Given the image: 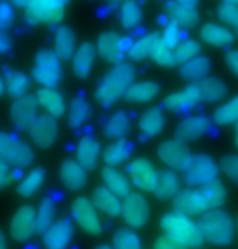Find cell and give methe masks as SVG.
Instances as JSON below:
<instances>
[{
	"label": "cell",
	"instance_id": "1",
	"mask_svg": "<svg viewBox=\"0 0 238 249\" xmlns=\"http://www.w3.org/2000/svg\"><path fill=\"white\" fill-rule=\"evenodd\" d=\"M227 191L223 182L212 181L204 186L193 187V189H181L180 194L173 199V210L181 212L189 217L202 215L219 209L225 202Z\"/></svg>",
	"mask_w": 238,
	"mask_h": 249
},
{
	"label": "cell",
	"instance_id": "2",
	"mask_svg": "<svg viewBox=\"0 0 238 249\" xmlns=\"http://www.w3.org/2000/svg\"><path fill=\"white\" fill-rule=\"evenodd\" d=\"M134 65L130 62H116L108 73L98 82L95 98L101 107H111L124 98L128 88L134 83Z\"/></svg>",
	"mask_w": 238,
	"mask_h": 249
},
{
	"label": "cell",
	"instance_id": "3",
	"mask_svg": "<svg viewBox=\"0 0 238 249\" xmlns=\"http://www.w3.org/2000/svg\"><path fill=\"white\" fill-rule=\"evenodd\" d=\"M163 236L175 241L176 244L186 249L199 248L204 243V236L201 233L198 222H194L189 215H184L176 210L166 212L160 220Z\"/></svg>",
	"mask_w": 238,
	"mask_h": 249
},
{
	"label": "cell",
	"instance_id": "4",
	"mask_svg": "<svg viewBox=\"0 0 238 249\" xmlns=\"http://www.w3.org/2000/svg\"><path fill=\"white\" fill-rule=\"evenodd\" d=\"M198 225L204 241H209L214 246H228L235 239V222L225 210L214 209L202 213Z\"/></svg>",
	"mask_w": 238,
	"mask_h": 249
},
{
	"label": "cell",
	"instance_id": "5",
	"mask_svg": "<svg viewBox=\"0 0 238 249\" xmlns=\"http://www.w3.org/2000/svg\"><path fill=\"white\" fill-rule=\"evenodd\" d=\"M0 161L13 168H26L35 161V152L21 139L0 130Z\"/></svg>",
	"mask_w": 238,
	"mask_h": 249
},
{
	"label": "cell",
	"instance_id": "6",
	"mask_svg": "<svg viewBox=\"0 0 238 249\" xmlns=\"http://www.w3.org/2000/svg\"><path fill=\"white\" fill-rule=\"evenodd\" d=\"M33 78L41 87L55 88L62 78V60L54 49H41L33 65Z\"/></svg>",
	"mask_w": 238,
	"mask_h": 249
},
{
	"label": "cell",
	"instance_id": "7",
	"mask_svg": "<svg viewBox=\"0 0 238 249\" xmlns=\"http://www.w3.org/2000/svg\"><path fill=\"white\" fill-rule=\"evenodd\" d=\"M69 0H30L26 20L33 25H57L64 18Z\"/></svg>",
	"mask_w": 238,
	"mask_h": 249
},
{
	"label": "cell",
	"instance_id": "8",
	"mask_svg": "<svg viewBox=\"0 0 238 249\" xmlns=\"http://www.w3.org/2000/svg\"><path fill=\"white\" fill-rule=\"evenodd\" d=\"M219 176V166L214 158L207 153L193 155L188 168L184 170V182L191 187L204 186L216 181Z\"/></svg>",
	"mask_w": 238,
	"mask_h": 249
},
{
	"label": "cell",
	"instance_id": "9",
	"mask_svg": "<svg viewBox=\"0 0 238 249\" xmlns=\"http://www.w3.org/2000/svg\"><path fill=\"white\" fill-rule=\"evenodd\" d=\"M121 217L130 228L146 227L150 218V205L142 192L130 191L121 200Z\"/></svg>",
	"mask_w": 238,
	"mask_h": 249
},
{
	"label": "cell",
	"instance_id": "10",
	"mask_svg": "<svg viewBox=\"0 0 238 249\" xmlns=\"http://www.w3.org/2000/svg\"><path fill=\"white\" fill-rule=\"evenodd\" d=\"M71 213L73 222L85 233L92 234V236H98L103 231V225H101L98 209L93 204V200L88 199V197H77L71 205Z\"/></svg>",
	"mask_w": 238,
	"mask_h": 249
},
{
	"label": "cell",
	"instance_id": "11",
	"mask_svg": "<svg viewBox=\"0 0 238 249\" xmlns=\"http://www.w3.org/2000/svg\"><path fill=\"white\" fill-rule=\"evenodd\" d=\"M158 158L166 164L170 170L175 171H184L193 158V153L188 148L186 142L180 139H168L158 145L157 148Z\"/></svg>",
	"mask_w": 238,
	"mask_h": 249
},
{
	"label": "cell",
	"instance_id": "12",
	"mask_svg": "<svg viewBox=\"0 0 238 249\" xmlns=\"http://www.w3.org/2000/svg\"><path fill=\"white\" fill-rule=\"evenodd\" d=\"M38 116H39V103L36 100V96L30 95V93L17 98L15 103L10 107L12 122L20 130L30 129L33 122L38 119Z\"/></svg>",
	"mask_w": 238,
	"mask_h": 249
},
{
	"label": "cell",
	"instance_id": "13",
	"mask_svg": "<svg viewBox=\"0 0 238 249\" xmlns=\"http://www.w3.org/2000/svg\"><path fill=\"white\" fill-rule=\"evenodd\" d=\"M130 182L144 192H153L158 181V170L150 160L135 158L128 168Z\"/></svg>",
	"mask_w": 238,
	"mask_h": 249
},
{
	"label": "cell",
	"instance_id": "14",
	"mask_svg": "<svg viewBox=\"0 0 238 249\" xmlns=\"http://www.w3.org/2000/svg\"><path fill=\"white\" fill-rule=\"evenodd\" d=\"M31 142L38 148H49L59 137V124L55 117L46 114H39L38 119L33 122V125L28 129Z\"/></svg>",
	"mask_w": 238,
	"mask_h": 249
},
{
	"label": "cell",
	"instance_id": "15",
	"mask_svg": "<svg viewBox=\"0 0 238 249\" xmlns=\"http://www.w3.org/2000/svg\"><path fill=\"white\" fill-rule=\"evenodd\" d=\"M8 231L15 241H28L36 233V210L31 205H21L13 213L10 225H8Z\"/></svg>",
	"mask_w": 238,
	"mask_h": 249
},
{
	"label": "cell",
	"instance_id": "16",
	"mask_svg": "<svg viewBox=\"0 0 238 249\" xmlns=\"http://www.w3.org/2000/svg\"><path fill=\"white\" fill-rule=\"evenodd\" d=\"M96 54L106 62H121L126 51H129V39L121 37L114 31H105L96 41Z\"/></svg>",
	"mask_w": 238,
	"mask_h": 249
},
{
	"label": "cell",
	"instance_id": "17",
	"mask_svg": "<svg viewBox=\"0 0 238 249\" xmlns=\"http://www.w3.org/2000/svg\"><path fill=\"white\" fill-rule=\"evenodd\" d=\"M73 238V225L69 218L54 220V223L43 233L46 249H67Z\"/></svg>",
	"mask_w": 238,
	"mask_h": 249
},
{
	"label": "cell",
	"instance_id": "18",
	"mask_svg": "<svg viewBox=\"0 0 238 249\" xmlns=\"http://www.w3.org/2000/svg\"><path fill=\"white\" fill-rule=\"evenodd\" d=\"M202 103L201 100V91H199V85L198 83H189L188 87L183 88L178 93H173V95H168L163 101V107L171 112H186L189 109H193Z\"/></svg>",
	"mask_w": 238,
	"mask_h": 249
},
{
	"label": "cell",
	"instance_id": "19",
	"mask_svg": "<svg viewBox=\"0 0 238 249\" xmlns=\"http://www.w3.org/2000/svg\"><path fill=\"white\" fill-rule=\"evenodd\" d=\"M212 127V121L206 116H191L186 117L176 125L175 137L183 142H193L207 134Z\"/></svg>",
	"mask_w": 238,
	"mask_h": 249
},
{
	"label": "cell",
	"instance_id": "20",
	"mask_svg": "<svg viewBox=\"0 0 238 249\" xmlns=\"http://www.w3.org/2000/svg\"><path fill=\"white\" fill-rule=\"evenodd\" d=\"M59 178L62 186L71 192L82 191L88 181L87 170L77 160H65L59 168Z\"/></svg>",
	"mask_w": 238,
	"mask_h": 249
},
{
	"label": "cell",
	"instance_id": "21",
	"mask_svg": "<svg viewBox=\"0 0 238 249\" xmlns=\"http://www.w3.org/2000/svg\"><path fill=\"white\" fill-rule=\"evenodd\" d=\"M96 59V46L92 43H83L75 49L72 55V70L73 75L80 80L90 77L92 69Z\"/></svg>",
	"mask_w": 238,
	"mask_h": 249
},
{
	"label": "cell",
	"instance_id": "22",
	"mask_svg": "<svg viewBox=\"0 0 238 249\" xmlns=\"http://www.w3.org/2000/svg\"><path fill=\"white\" fill-rule=\"evenodd\" d=\"M181 191V178L178 171L175 170H163L158 171V181L153 194L158 197V200H173Z\"/></svg>",
	"mask_w": 238,
	"mask_h": 249
},
{
	"label": "cell",
	"instance_id": "23",
	"mask_svg": "<svg viewBox=\"0 0 238 249\" xmlns=\"http://www.w3.org/2000/svg\"><path fill=\"white\" fill-rule=\"evenodd\" d=\"M165 13L168 20L176 23L180 28H193L199 21L198 7L181 5V3L175 2V0H171V2H168L165 5Z\"/></svg>",
	"mask_w": 238,
	"mask_h": 249
},
{
	"label": "cell",
	"instance_id": "24",
	"mask_svg": "<svg viewBox=\"0 0 238 249\" xmlns=\"http://www.w3.org/2000/svg\"><path fill=\"white\" fill-rule=\"evenodd\" d=\"M121 197H118L114 192H111L106 186H100L93 191V204L98 209V212L108 215L111 218H116L121 215Z\"/></svg>",
	"mask_w": 238,
	"mask_h": 249
},
{
	"label": "cell",
	"instance_id": "25",
	"mask_svg": "<svg viewBox=\"0 0 238 249\" xmlns=\"http://www.w3.org/2000/svg\"><path fill=\"white\" fill-rule=\"evenodd\" d=\"M36 100H38L39 106L44 107L46 112L53 117H60L65 114L67 111V106H65V100L60 93L55 90V88H49V87H41L38 93H36Z\"/></svg>",
	"mask_w": 238,
	"mask_h": 249
},
{
	"label": "cell",
	"instance_id": "26",
	"mask_svg": "<svg viewBox=\"0 0 238 249\" xmlns=\"http://www.w3.org/2000/svg\"><path fill=\"white\" fill-rule=\"evenodd\" d=\"M165 122H166L165 112H163L162 107H150V109H147L146 112H142L137 124H139V129H141L142 135H146L148 139H153L163 132Z\"/></svg>",
	"mask_w": 238,
	"mask_h": 249
},
{
	"label": "cell",
	"instance_id": "27",
	"mask_svg": "<svg viewBox=\"0 0 238 249\" xmlns=\"http://www.w3.org/2000/svg\"><path fill=\"white\" fill-rule=\"evenodd\" d=\"M199 36L206 44L216 46V48H227V46L233 44V41H235V35L227 26L217 25V23L204 25L201 28Z\"/></svg>",
	"mask_w": 238,
	"mask_h": 249
},
{
	"label": "cell",
	"instance_id": "28",
	"mask_svg": "<svg viewBox=\"0 0 238 249\" xmlns=\"http://www.w3.org/2000/svg\"><path fill=\"white\" fill-rule=\"evenodd\" d=\"M101 179H103L105 186L108 187L111 192H114L118 197H126L132 191V182L128 175H124L123 171L116 170L114 166H105L101 171Z\"/></svg>",
	"mask_w": 238,
	"mask_h": 249
},
{
	"label": "cell",
	"instance_id": "29",
	"mask_svg": "<svg viewBox=\"0 0 238 249\" xmlns=\"http://www.w3.org/2000/svg\"><path fill=\"white\" fill-rule=\"evenodd\" d=\"M211 60L204 55H196V57L189 59L188 62L181 64L180 69V77L186 80L189 83H199L201 80H204L211 72Z\"/></svg>",
	"mask_w": 238,
	"mask_h": 249
},
{
	"label": "cell",
	"instance_id": "30",
	"mask_svg": "<svg viewBox=\"0 0 238 249\" xmlns=\"http://www.w3.org/2000/svg\"><path fill=\"white\" fill-rule=\"evenodd\" d=\"M160 93V85L157 82H152V80H146V82H135L132 83L128 91H126V101L128 103H134V105H144V103H148L152 100H155Z\"/></svg>",
	"mask_w": 238,
	"mask_h": 249
},
{
	"label": "cell",
	"instance_id": "31",
	"mask_svg": "<svg viewBox=\"0 0 238 249\" xmlns=\"http://www.w3.org/2000/svg\"><path fill=\"white\" fill-rule=\"evenodd\" d=\"M101 153V145L93 137H82L77 145V161L85 168L87 171L93 170L98 163Z\"/></svg>",
	"mask_w": 238,
	"mask_h": 249
},
{
	"label": "cell",
	"instance_id": "32",
	"mask_svg": "<svg viewBox=\"0 0 238 249\" xmlns=\"http://www.w3.org/2000/svg\"><path fill=\"white\" fill-rule=\"evenodd\" d=\"M92 116V105L85 96H75L69 105L67 124L71 129H80Z\"/></svg>",
	"mask_w": 238,
	"mask_h": 249
},
{
	"label": "cell",
	"instance_id": "33",
	"mask_svg": "<svg viewBox=\"0 0 238 249\" xmlns=\"http://www.w3.org/2000/svg\"><path fill=\"white\" fill-rule=\"evenodd\" d=\"M77 49L75 33L67 26H60L54 35V53L59 55L60 60L72 59Z\"/></svg>",
	"mask_w": 238,
	"mask_h": 249
},
{
	"label": "cell",
	"instance_id": "34",
	"mask_svg": "<svg viewBox=\"0 0 238 249\" xmlns=\"http://www.w3.org/2000/svg\"><path fill=\"white\" fill-rule=\"evenodd\" d=\"M132 143L126 139H118L113 143L108 145L103 152V161L108 166H118V164L124 163L126 160H129V157L132 155Z\"/></svg>",
	"mask_w": 238,
	"mask_h": 249
},
{
	"label": "cell",
	"instance_id": "35",
	"mask_svg": "<svg viewBox=\"0 0 238 249\" xmlns=\"http://www.w3.org/2000/svg\"><path fill=\"white\" fill-rule=\"evenodd\" d=\"M201 91V100L204 103H217L227 95V87L220 78L207 77L198 83Z\"/></svg>",
	"mask_w": 238,
	"mask_h": 249
},
{
	"label": "cell",
	"instance_id": "36",
	"mask_svg": "<svg viewBox=\"0 0 238 249\" xmlns=\"http://www.w3.org/2000/svg\"><path fill=\"white\" fill-rule=\"evenodd\" d=\"M130 132V119L124 111L114 112L113 116L106 121L105 125V134L108 137L118 140V139H126V135Z\"/></svg>",
	"mask_w": 238,
	"mask_h": 249
},
{
	"label": "cell",
	"instance_id": "37",
	"mask_svg": "<svg viewBox=\"0 0 238 249\" xmlns=\"http://www.w3.org/2000/svg\"><path fill=\"white\" fill-rule=\"evenodd\" d=\"M55 212H57V207L55 202L51 197H44L41 200V204L36 210V233L43 234L55 220Z\"/></svg>",
	"mask_w": 238,
	"mask_h": 249
},
{
	"label": "cell",
	"instance_id": "38",
	"mask_svg": "<svg viewBox=\"0 0 238 249\" xmlns=\"http://www.w3.org/2000/svg\"><path fill=\"white\" fill-rule=\"evenodd\" d=\"M46 178V170L44 168H33L28 171V175L23 178L21 182L18 184V194L23 197H33L41 189Z\"/></svg>",
	"mask_w": 238,
	"mask_h": 249
},
{
	"label": "cell",
	"instance_id": "39",
	"mask_svg": "<svg viewBox=\"0 0 238 249\" xmlns=\"http://www.w3.org/2000/svg\"><path fill=\"white\" fill-rule=\"evenodd\" d=\"M148 57H150L155 64L162 65V67H173V65H176L173 49H171L168 44L163 43L162 37L158 35H155V37H153V43L150 46Z\"/></svg>",
	"mask_w": 238,
	"mask_h": 249
},
{
	"label": "cell",
	"instance_id": "40",
	"mask_svg": "<svg viewBox=\"0 0 238 249\" xmlns=\"http://www.w3.org/2000/svg\"><path fill=\"white\" fill-rule=\"evenodd\" d=\"M5 90L8 96L17 100L23 95H26L30 90V78L26 77L23 72L13 70V72H7L5 75Z\"/></svg>",
	"mask_w": 238,
	"mask_h": 249
},
{
	"label": "cell",
	"instance_id": "41",
	"mask_svg": "<svg viewBox=\"0 0 238 249\" xmlns=\"http://www.w3.org/2000/svg\"><path fill=\"white\" fill-rule=\"evenodd\" d=\"M212 122L217 125H230L238 122V96L232 98L214 111Z\"/></svg>",
	"mask_w": 238,
	"mask_h": 249
},
{
	"label": "cell",
	"instance_id": "42",
	"mask_svg": "<svg viewBox=\"0 0 238 249\" xmlns=\"http://www.w3.org/2000/svg\"><path fill=\"white\" fill-rule=\"evenodd\" d=\"M119 18L126 30H134L142 21V8L135 0H124L119 8Z\"/></svg>",
	"mask_w": 238,
	"mask_h": 249
},
{
	"label": "cell",
	"instance_id": "43",
	"mask_svg": "<svg viewBox=\"0 0 238 249\" xmlns=\"http://www.w3.org/2000/svg\"><path fill=\"white\" fill-rule=\"evenodd\" d=\"M114 249H142V241L134 228H119L113 234Z\"/></svg>",
	"mask_w": 238,
	"mask_h": 249
},
{
	"label": "cell",
	"instance_id": "44",
	"mask_svg": "<svg viewBox=\"0 0 238 249\" xmlns=\"http://www.w3.org/2000/svg\"><path fill=\"white\" fill-rule=\"evenodd\" d=\"M199 53H201V44L198 43V41L189 39V37H184V39H181L180 43L173 48L175 64L181 65V64L188 62L189 59L199 55Z\"/></svg>",
	"mask_w": 238,
	"mask_h": 249
},
{
	"label": "cell",
	"instance_id": "45",
	"mask_svg": "<svg viewBox=\"0 0 238 249\" xmlns=\"http://www.w3.org/2000/svg\"><path fill=\"white\" fill-rule=\"evenodd\" d=\"M153 37L155 35H146L142 37H139L135 43L130 44V48L128 51V55L132 60H142L146 59L148 53H150V46L153 43Z\"/></svg>",
	"mask_w": 238,
	"mask_h": 249
},
{
	"label": "cell",
	"instance_id": "46",
	"mask_svg": "<svg viewBox=\"0 0 238 249\" xmlns=\"http://www.w3.org/2000/svg\"><path fill=\"white\" fill-rule=\"evenodd\" d=\"M217 18L225 26L235 28L238 31V5H233V3H227V2L220 3L217 8Z\"/></svg>",
	"mask_w": 238,
	"mask_h": 249
},
{
	"label": "cell",
	"instance_id": "47",
	"mask_svg": "<svg viewBox=\"0 0 238 249\" xmlns=\"http://www.w3.org/2000/svg\"><path fill=\"white\" fill-rule=\"evenodd\" d=\"M220 170L233 184L238 186V155H225L220 160Z\"/></svg>",
	"mask_w": 238,
	"mask_h": 249
},
{
	"label": "cell",
	"instance_id": "48",
	"mask_svg": "<svg viewBox=\"0 0 238 249\" xmlns=\"http://www.w3.org/2000/svg\"><path fill=\"white\" fill-rule=\"evenodd\" d=\"M162 41L165 44H168L170 46L171 49L175 48L176 44L180 43L183 37H181V28L176 25V23H173V21H170L168 25L165 26V30H163V33H162Z\"/></svg>",
	"mask_w": 238,
	"mask_h": 249
},
{
	"label": "cell",
	"instance_id": "49",
	"mask_svg": "<svg viewBox=\"0 0 238 249\" xmlns=\"http://www.w3.org/2000/svg\"><path fill=\"white\" fill-rule=\"evenodd\" d=\"M13 25V7L8 2H0V28L8 30Z\"/></svg>",
	"mask_w": 238,
	"mask_h": 249
},
{
	"label": "cell",
	"instance_id": "50",
	"mask_svg": "<svg viewBox=\"0 0 238 249\" xmlns=\"http://www.w3.org/2000/svg\"><path fill=\"white\" fill-rule=\"evenodd\" d=\"M225 64L228 70L238 77V49H230L228 53L225 54Z\"/></svg>",
	"mask_w": 238,
	"mask_h": 249
},
{
	"label": "cell",
	"instance_id": "51",
	"mask_svg": "<svg viewBox=\"0 0 238 249\" xmlns=\"http://www.w3.org/2000/svg\"><path fill=\"white\" fill-rule=\"evenodd\" d=\"M153 249H186L180 244H176L175 241L168 239L166 236H158L153 243Z\"/></svg>",
	"mask_w": 238,
	"mask_h": 249
},
{
	"label": "cell",
	"instance_id": "52",
	"mask_svg": "<svg viewBox=\"0 0 238 249\" xmlns=\"http://www.w3.org/2000/svg\"><path fill=\"white\" fill-rule=\"evenodd\" d=\"M10 182V166L0 161V189H3Z\"/></svg>",
	"mask_w": 238,
	"mask_h": 249
},
{
	"label": "cell",
	"instance_id": "53",
	"mask_svg": "<svg viewBox=\"0 0 238 249\" xmlns=\"http://www.w3.org/2000/svg\"><path fill=\"white\" fill-rule=\"evenodd\" d=\"M10 44H12V41H10V36L7 35V30L0 28V54L7 53V51L10 49Z\"/></svg>",
	"mask_w": 238,
	"mask_h": 249
},
{
	"label": "cell",
	"instance_id": "54",
	"mask_svg": "<svg viewBox=\"0 0 238 249\" xmlns=\"http://www.w3.org/2000/svg\"><path fill=\"white\" fill-rule=\"evenodd\" d=\"M0 249H8L7 236H5V233L2 231V228H0Z\"/></svg>",
	"mask_w": 238,
	"mask_h": 249
},
{
	"label": "cell",
	"instance_id": "55",
	"mask_svg": "<svg viewBox=\"0 0 238 249\" xmlns=\"http://www.w3.org/2000/svg\"><path fill=\"white\" fill-rule=\"evenodd\" d=\"M175 2L181 3V5H188V7H198L199 0H175Z\"/></svg>",
	"mask_w": 238,
	"mask_h": 249
},
{
	"label": "cell",
	"instance_id": "56",
	"mask_svg": "<svg viewBox=\"0 0 238 249\" xmlns=\"http://www.w3.org/2000/svg\"><path fill=\"white\" fill-rule=\"evenodd\" d=\"M7 90H5V78H2L0 77V98L3 96V93H5Z\"/></svg>",
	"mask_w": 238,
	"mask_h": 249
},
{
	"label": "cell",
	"instance_id": "57",
	"mask_svg": "<svg viewBox=\"0 0 238 249\" xmlns=\"http://www.w3.org/2000/svg\"><path fill=\"white\" fill-rule=\"evenodd\" d=\"M13 3H15L17 7H26L28 5V2H30V0H12Z\"/></svg>",
	"mask_w": 238,
	"mask_h": 249
},
{
	"label": "cell",
	"instance_id": "58",
	"mask_svg": "<svg viewBox=\"0 0 238 249\" xmlns=\"http://www.w3.org/2000/svg\"><path fill=\"white\" fill-rule=\"evenodd\" d=\"M95 249H114L113 246H108V244H98Z\"/></svg>",
	"mask_w": 238,
	"mask_h": 249
},
{
	"label": "cell",
	"instance_id": "59",
	"mask_svg": "<svg viewBox=\"0 0 238 249\" xmlns=\"http://www.w3.org/2000/svg\"><path fill=\"white\" fill-rule=\"evenodd\" d=\"M235 143L238 147V122H237V127H235Z\"/></svg>",
	"mask_w": 238,
	"mask_h": 249
},
{
	"label": "cell",
	"instance_id": "60",
	"mask_svg": "<svg viewBox=\"0 0 238 249\" xmlns=\"http://www.w3.org/2000/svg\"><path fill=\"white\" fill-rule=\"evenodd\" d=\"M223 2H227V3H233V5H238V0H223Z\"/></svg>",
	"mask_w": 238,
	"mask_h": 249
}]
</instances>
